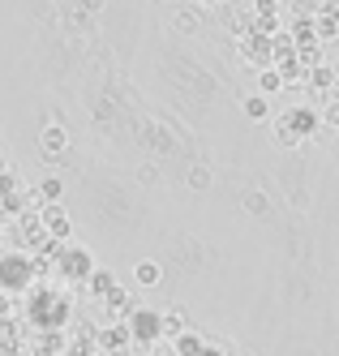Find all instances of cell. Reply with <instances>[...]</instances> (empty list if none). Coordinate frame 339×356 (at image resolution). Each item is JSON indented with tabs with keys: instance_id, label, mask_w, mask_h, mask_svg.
<instances>
[{
	"instance_id": "obj_1",
	"label": "cell",
	"mask_w": 339,
	"mask_h": 356,
	"mask_svg": "<svg viewBox=\"0 0 339 356\" xmlns=\"http://www.w3.org/2000/svg\"><path fill=\"white\" fill-rule=\"evenodd\" d=\"M138 330V339L142 343H155V339H164V318H155V314H138L134 322H129Z\"/></svg>"
},
{
	"instance_id": "obj_2",
	"label": "cell",
	"mask_w": 339,
	"mask_h": 356,
	"mask_svg": "<svg viewBox=\"0 0 339 356\" xmlns=\"http://www.w3.org/2000/svg\"><path fill=\"white\" fill-rule=\"evenodd\" d=\"M185 326H189L185 309H172V314H164V335H168V339H176V335H185Z\"/></svg>"
},
{
	"instance_id": "obj_3",
	"label": "cell",
	"mask_w": 339,
	"mask_h": 356,
	"mask_svg": "<svg viewBox=\"0 0 339 356\" xmlns=\"http://www.w3.org/2000/svg\"><path fill=\"white\" fill-rule=\"evenodd\" d=\"M134 279H138L142 288H155V284H159V262H138Z\"/></svg>"
},
{
	"instance_id": "obj_4",
	"label": "cell",
	"mask_w": 339,
	"mask_h": 356,
	"mask_svg": "<svg viewBox=\"0 0 339 356\" xmlns=\"http://www.w3.org/2000/svg\"><path fill=\"white\" fill-rule=\"evenodd\" d=\"M245 211L249 215H267V197L262 193H245Z\"/></svg>"
},
{
	"instance_id": "obj_5",
	"label": "cell",
	"mask_w": 339,
	"mask_h": 356,
	"mask_svg": "<svg viewBox=\"0 0 339 356\" xmlns=\"http://www.w3.org/2000/svg\"><path fill=\"white\" fill-rule=\"evenodd\" d=\"M43 146L52 150V155H61V146H65V134H61V129H47V138H43Z\"/></svg>"
},
{
	"instance_id": "obj_6",
	"label": "cell",
	"mask_w": 339,
	"mask_h": 356,
	"mask_svg": "<svg viewBox=\"0 0 339 356\" xmlns=\"http://www.w3.org/2000/svg\"><path fill=\"white\" fill-rule=\"evenodd\" d=\"M189 185L194 189H206V185H211V172H189Z\"/></svg>"
},
{
	"instance_id": "obj_7",
	"label": "cell",
	"mask_w": 339,
	"mask_h": 356,
	"mask_svg": "<svg viewBox=\"0 0 339 356\" xmlns=\"http://www.w3.org/2000/svg\"><path fill=\"white\" fill-rule=\"evenodd\" d=\"M43 197H61V181H43Z\"/></svg>"
}]
</instances>
